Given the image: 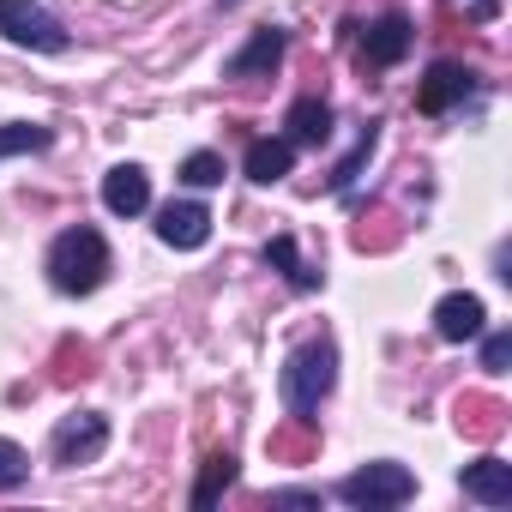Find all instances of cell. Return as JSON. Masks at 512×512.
Returning a JSON list of instances; mask_svg holds the SVG:
<instances>
[{"instance_id": "6da1fadb", "label": "cell", "mask_w": 512, "mask_h": 512, "mask_svg": "<svg viewBox=\"0 0 512 512\" xmlns=\"http://www.w3.org/2000/svg\"><path fill=\"white\" fill-rule=\"evenodd\" d=\"M284 410L308 428L314 416H320V404H326V392L338 386V350H332V338H308L290 362H284Z\"/></svg>"}, {"instance_id": "7a4b0ae2", "label": "cell", "mask_w": 512, "mask_h": 512, "mask_svg": "<svg viewBox=\"0 0 512 512\" xmlns=\"http://www.w3.org/2000/svg\"><path fill=\"white\" fill-rule=\"evenodd\" d=\"M109 278V241L97 229H61L55 247H49V284L61 296H91L97 284Z\"/></svg>"}, {"instance_id": "3957f363", "label": "cell", "mask_w": 512, "mask_h": 512, "mask_svg": "<svg viewBox=\"0 0 512 512\" xmlns=\"http://www.w3.org/2000/svg\"><path fill=\"white\" fill-rule=\"evenodd\" d=\"M338 500H350V506H404V500H416V476L404 470V464H392V458H380V464H362V470H350L344 482H338Z\"/></svg>"}, {"instance_id": "277c9868", "label": "cell", "mask_w": 512, "mask_h": 512, "mask_svg": "<svg viewBox=\"0 0 512 512\" xmlns=\"http://www.w3.org/2000/svg\"><path fill=\"white\" fill-rule=\"evenodd\" d=\"M0 31L19 49H37V55H61L67 49V31L55 13H43L37 0H0Z\"/></svg>"}, {"instance_id": "5b68a950", "label": "cell", "mask_w": 512, "mask_h": 512, "mask_svg": "<svg viewBox=\"0 0 512 512\" xmlns=\"http://www.w3.org/2000/svg\"><path fill=\"white\" fill-rule=\"evenodd\" d=\"M103 446H109V416L85 410V416H67V422L55 428L49 458H55L61 470H79V464H97V458H103Z\"/></svg>"}, {"instance_id": "8992f818", "label": "cell", "mask_w": 512, "mask_h": 512, "mask_svg": "<svg viewBox=\"0 0 512 512\" xmlns=\"http://www.w3.org/2000/svg\"><path fill=\"white\" fill-rule=\"evenodd\" d=\"M278 67H284V31L266 25V31H253V37L223 61V79H235V85H260V79H272Z\"/></svg>"}, {"instance_id": "52a82bcc", "label": "cell", "mask_w": 512, "mask_h": 512, "mask_svg": "<svg viewBox=\"0 0 512 512\" xmlns=\"http://www.w3.org/2000/svg\"><path fill=\"white\" fill-rule=\"evenodd\" d=\"M157 241H163V247H181V253L205 247V241H211V211H205L199 199L163 205V211H157Z\"/></svg>"}, {"instance_id": "ba28073f", "label": "cell", "mask_w": 512, "mask_h": 512, "mask_svg": "<svg viewBox=\"0 0 512 512\" xmlns=\"http://www.w3.org/2000/svg\"><path fill=\"white\" fill-rule=\"evenodd\" d=\"M470 91H476V73H470V67H458V61H434L428 79H422V91H416V109H422V115H446V109L464 103Z\"/></svg>"}, {"instance_id": "9c48e42d", "label": "cell", "mask_w": 512, "mask_h": 512, "mask_svg": "<svg viewBox=\"0 0 512 512\" xmlns=\"http://www.w3.org/2000/svg\"><path fill=\"white\" fill-rule=\"evenodd\" d=\"M410 43H416V25H410L404 13H386V19H374V25L362 31V61H368V67H398V61L410 55Z\"/></svg>"}, {"instance_id": "30bf717a", "label": "cell", "mask_w": 512, "mask_h": 512, "mask_svg": "<svg viewBox=\"0 0 512 512\" xmlns=\"http://www.w3.org/2000/svg\"><path fill=\"white\" fill-rule=\"evenodd\" d=\"M103 205H109L115 217H139V211L151 205V175H145L139 163H115V169L103 175Z\"/></svg>"}, {"instance_id": "8fae6325", "label": "cell", "mask_w": 512, "mask_h": 512, "mask_svg": "<svg viewBox=\"0 0 512 512\" xmlns=\"http://www.w3.org/2000/svg\"><path fill=\"white\" fill-rule=\"evenodd\" d=\"M458 488L482 506H512V464L506 458H476V464H464Z\"/></svg>"}, {"instance_id": "7c38bea8", "label": "cell", "mask_w": 512, "mask_h": 512, "mask_svg": "<svg viewBox=\"0 0 512 512\" xmlns=\"http://www.w3.org/2000/svg\"><path fill=\"white\" fill-rule=\"evenodd\" d=\"M482 302L476 296H446L440 308H434V332L446 338V344H464V338H482Z\"/></svg>"}, {"instance_id": "4fadbf2b", "label": "cell", "mask_w": 512, "mask_h": 512, "mask_svg": "<svg viewBox=\"0 0 512 512\" xmlns=\"http://www.w3.org/2000/svg\"><path fill=\"white\" fill-rule=\"evenodd\" d=\"M296 163V145L290 139H253L247 145V181H260V187H278Z\"/></svg>"}, {"instance_id": "5bb4252c", "label": "cell", "mask_w": 512, "mask_h": 512, "mask_svg": "<svg viewBox=\"0 0 512 512\" xmlns=\"http://www.w3.org/2000/svg\"><path fill=\"white\" fill-rule=\"evenodd\" d=\"M290 145H326L332 139V109L320 103V97H302V103H290Z\"/></svg>"}, {"instance_id": "9a60e30c", "label": "cell", "mask_w": 512, "mask_h": 512, "mask_svg": "<svg viewBox=\"0 0 512 512\" xmlns=\"http://www.w3.org/2000/svg\"><path fill=\"white\" fill-rule=\"evenodd\" d=\"M266 260H272V266H278L296 290H320V272H314V266L302 260V253H296V235H272V241H266Z\"/></svg>"}, {"instance_id": "2e32d148", "label": "cell", "mask_w": 512, "mask_h": 512, "mask_svg": "<svg viewBox=\"0 0 512 512\" xmlns=\"http://www.w3.org/2000/svg\"><path fill=\"white\" fill-rule=\"evenodd\" d=\"M229 482H235V458H229V452H211V458L199 464V482H193V506H199V512H211V506L223 500V488H229Z\"/></svg>"}, {"instance_id": "e0dca14e", "label": "cell", "mask_w": 512, "mask_h": 512, "mask_svg": "<svg viewBox=\"0 0 512 512\" xmlns=\"http://www.w3.org/2000/svg\"><path fill=\"white\" fill-rule=\"evenodd\" d=\"M374 145H380V121H368V127L356 133V151H350V157H344V163L332 169V193H344V187H350V181L362 175V163L374 157Z\"/></svg>"}, {"instance_id": "ac0fdd59", "label": "cell", "mask_w": 512, "mask_h": 512, "mask_svg": "<svg viewBox=\"0 0 512 512\" xmlns=\"http://www.w3.org/2000/svg\"><path fill=\"white\" fill-rule=\"evenodd\" d=\"M49 127H31V121H13V127H0V163L19 157V151H49Z\"/></svg>"}, {"instance_id": "d6986e66", "label": "cell", "mask_w": 512, "mask_h": 512, "mask_svg": "<svg viewBox=\"0 0 512 512\" xmlns=\"http://www.w3.org/2000/svg\"><path fill=\"white\" fill-rule=\"evenodd\" d=\"M181 181H187V187H217V181H223V157H217V151H193V157L181 163Z\"/></svg>"}, {"instance_id": "ffe728a7", "label": "cell", "mask_w": 512, "mask_h": 512, "mask_svg": "<svg viewBox=\"0 0 512 512\" xmlns=\"http://www.w3.org/2000/svg\"><path fill=\"white\" fill-rule=\"evenodd\" d=\"M31 476V452L13 446V440H0V488H19Z\"/></svg>"}, {"instance_id": "44dd1931", "label": "cell", "mask_w": 512, "mask_h": 512, "mask_svg": "<svg viewBox=\"0 0 512 512\" xmlns=\"http://www.w3.org/2000/svg\"><path fill=\"white\" fill-rule=\"evenodd\" d=\"M506 362H512V332H494V338L482 344V368H488V374H506Z\"/></svg>"}, {"instance_id": "7402d4cb", "label": "cell", "mask_w": 512, "mask_h": 512, "mask_svg": "<svg viewBox=\"0 0 512 512\" xmlns=\"http://www.w3.org/2000/svg\"><path fill=\"white\" fill-rule=\"evenodd\" d=\"M272 506H320L314 488H272Z\"/></svg>"}, {"instance_id": "603a6c76", "label": "cell", "mask_w": 512, "mask_h": 512, "mask_svg": "<svg viewBox=\"0 0 512 512\" xmlns=\"http://www.w3.org/2000/svg\"><path fill=\"white\" fill-rule=\"evenodd\" d=\"M217 7H241V0H217Z\"/></svg>"}]
</instances>
